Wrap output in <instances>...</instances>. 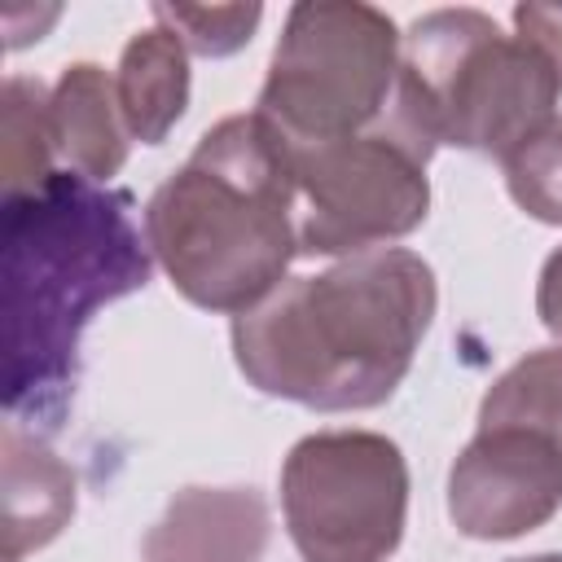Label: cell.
I'll return each instance as SVG.
<instances>
[{
	"label": "cell",
	"mask_w": 562,
	"mask_h": 562,
	"mask_svg": "<svg viewBox=\"0 0 562 562\" xmlns=\"http://www.w3.org/2000/svg\"><path fill=\"white\" fill-rule=\"evenodd\" d=\"M558 97L553 66L483 9H430L404 31L395 114L435 149L505 158L558 119Z\"/></svg>",
	"instance_id": "cell-4"
},
{
	"label": "cell",
	"mask_w": 562,
	"mask_h": 562,
	"mask_svg": "<svg viewBox=\"0 0 562 562\" xmlns=\"http://www.w3.org/2000/svg\"><path fill=\"white\" fill-rule=\"evenodd\" d=\"M514 35H522L553 66V75L562 83V4H518Z\"/></svg>",
	"instance_id": "cell-16"
},
{
	"label": "cell",
	"mask_w": 562,
	"mask_h": 562,
	"mask_svg": "<svg viewBox=\"0 0 562 562\" xmlns=\"http://www.w3.org/2000/svg\"><path fill=\"white\" fill-rule=\"evenodd\" d=\"M509 198L540 224H562V114L501 158Z\"/></svg>",
	"instance_id": "cell-14"
},
{
	"label": "cell",
	"mask_w": 562,
	"mask_h": 562,
	"mask_svg": "<svg viewBox=\"0 0 562 562\" xmlns=\"http://www.w3.org/2000/svg\"><path fill=\"white\" fill-rule=\"evenodd\" d=\"M0 531L4 562H22L26 553L53 544L75 514V470L40 439L18 430L13 422L0 430Z\"/></svg>",
	"instance_id": "cell-10"
},
{
	"label": "cell",
	"mask_w": 562,
	"mask_h": 562,
	"mask_svg": "<svg viewBox=\"0 0 562 562\" xmlns=\"http://www.w3.org/2000/svg\"><path fill=\"white\" fill-rule=\"evenodd\" d=\"M48 114H53V140L57 154L66 158V171L110 184V176L123 171L127 162V123L119 110L114 75L97 61H75L57 75L48 88Z\"/></svg>",
	"instance_id": "cell-11"
},
{
	"label": "cell",
	"mask_w": 562,
	"mask_h": 562,
	"mask_svg": "<svg viewBox=\"0 0 562 562\" xmlns=\"http://www.w3.org/2000/svg\"><path fill=\"white\" fill-rule=\"evenodd\" d=\"M4 220V413L53 435L79 382L88 321L149 285L154 250L132 198L75 171L13 193Z\"/></svg>",
	"instance_id": "cell-1"
},
{
	"label": "cell",
	"mask_w": 562,
	"mask_h": 562,
	"mask_svg": "<svg viewBox=\"0 0 562 562\" xmlns=\"http://www.w3.org/2000/svg\"><path fill=\"white\" fill-rule=\"evenodd\" d=\"M435 268L404 250H369L325 272L285 277L259 307L233 316L241 378L316 413L378 408L408 378L435 321Z\"/></svg>",
	"instance_id": "cell-2"
},
{
	"label": "cell",
	"mask_w": 562,
	"mask_h": 562,
	"mask_svg": "<svg viewBox=\"0 0 562 562\" xmlns=\"http://www.w3.org/2000/svg\"><path fill=\"white\" fill-rule=\"evenodd\" d=\"M505 562H562V553H531V558H505Z\"/></svg>",
	"instance_id": "cell-18"
},
{
	"label": "cell",
	"mask_w": 562,
	"mask_h": 562,
	"mask_svg": "<svg viewBox=\"0 0 562 562\" xmlns=\"http://www.w3.org/2000/svg\"><path fill=\"white\" fill-rule=\"evenodd\" d=\"M536 316H540V325L562 342V246L549 250V259L540 263V281H536Z\"/></svg>",
	"instance_id": "cell-17"
},
{
	"label": "cell",
	"mask_w": 562,
	"mask_h": 562,
	"mask_svg": "<svg viewBox=\"0 0 562 562\" xmlns=\"http://www.w3.org/2000/svg\"><path fill=\"white\" fill-rule=\"evenodd\" d=\"M4 198L40 189L53 176V114H48V92L40 79L9 75L4 79Z\"/></svg>",
	"instance_id": "cell-13"
},
{
	"label": "cell",
	"mask_w": 562,
	"mask_h": 562,
	"mask_svg": "<svg viewBox=\"0 0 562 562\" xmlns=\"http://www.w3.org/2000/svg\"><path fill=\"white\" fill-rule=\"evenodd\" d=\"M145 237L193 307H259L299 259V184L281 132L255 110L206 127L145 202Z\"/></svg>",
	"instance_id": "cell-3"
},
{
	"label": "cell",
	"mask_w": 562,
	"mask_h": 562,
	"mask_svg": "<svg viewBox=\"0 0 562 562\" xmlns=\"http://www.w3.org/2000/svg\"><path fill=\"white\" fill-rule=\"evenodd\" d=\"M562 509V439L540 426H479L448 470V518L470 540H518Z\"/></svg>",
	"instance_id": "cell-8"
},
{
	"label": "cell",
	"mask_w": 562,
	"mask_h": 562,
	"mask_svg": "<svg viewBox=\"0 0 562 562\" xmlns=\"http://www.w3.org/2000/svg\"><path fill=\"white\" fill-rule=\"evenodd\" d=\"M281 514L303 562H386L408 522V461L378 430H316L281 461Z\"/></svg>",
	"instance_id": "cell-7"
},
{
	"label": "cell",
	"mask_w": 562,
	"mask_h": 562,
	"mask_svg": "<svg viewBox=\"0 0 562 562\" xmlns=\"http://www.w3.org/2000/svg\"><path fill=\"white\" fill-rule=\"evenodd\" d=\"M400 48L404 35L378 4L299 0L277 35L255 114L290 145L369 132L395 105Z\"/></svg>",
	"instance_id": "cell-5"
},
{
	"label": "cell",
	"mask_w": 562,
	"mask_h": 562,
	"mask_svg": "<svg viewBox=\"0 0 562 562\" xmlns=\"http://www.w3.org/2000/svg\"><path fill=\"white\" fill-rule=\"evenodd\" d=\"M158 26H167L198 57H228L250 44L263 9L259 4H154Z\"/></svg>",
	"instance_id": "cell-15"
},
{
	"label": "cell",
	"mask_w": 562,
	"mask_h": 562,
	"mask_svg": "<svg viewBox=\"0 0 562 562\" xmlns=\"http://www.w3.org/2000/svg\"><path fill=\"white\" fill-rule=\"evenodd\" d=\"M114 92L127 136L140 145H162L189 105V48L167 26L136 31L123 44Z\"/></svg>",
	"instance_id": "cell-12"
},
{
	"label": "cell",
	"mask_w": 562,
	"mask_h": 562,
	"mask_svg": "<svg viewBox=\"0 0 562 562\" xmlns=\"http://www.w3.org/2000/svg\"><path fill=\"white\" fill-rule=\"evenodd\" d=\"M272 514L255 487H184L145 531V562H255L268 549Z\"/></svg>",
	"instance_id": "cell-9"
},
{
	"label": "cell",
	"mask_w": 562,
	"mask_h": 562,
	"mask_svg": "<svg viewBox=\"0 0 562 562\" xmlns=\"http://www.w3.org/2000/svg\"><path fill=\"white\" fill-rule=\"evenodd\" d=\"M285 149L299 184V255L351 259L422 228L435 145L422 140L395 105L369 132L316 145L285 140Z\"/></svg>",
	"instance_id": "cell-6"
}]
</instances>
